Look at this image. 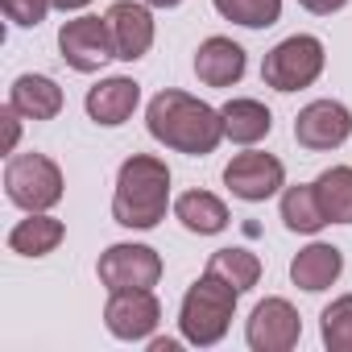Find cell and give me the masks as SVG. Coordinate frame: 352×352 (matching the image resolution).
Returning <instances> with one entry per match:
<instances>
[{
	"label": "cell",
	"instance_id": "cell-17",
	"mask_svg": "<svg viewBox=\"0 0 352 352\" xmlns=\"http://www.w3.org/2000/svg\"><path fill=\"white\" fill-rule=\"evenodd\" d=\"M63 236H67V228H63L54 216L30 212V220H21V224L9 232V249L21 253V257H46V253H54V249L63 245Z\"/></svg>",
	"mask_w": 352,
	"mask_h": 352
},
{
	"label": "cell",
	"instance_id": "cell-3",
	"mask_svg": "<svg viewBox=\"0 0 352 352\" xmlns=\"http://www.w3.org/2000/svg\"><path fill=\"white\" fill-rule=\"evenodd\" d=\"M236 294H241V290H232L220 274L208 270V274L187 290V298H183V311H179L183 340H187V344H199V348L220 344L224 331H228V323H232Z\"/></svg>",
	"mask_w": 352,
	"mask_h": 352
},
{
	"label": "cell",
	"instance_id": "cell-10",
	"mask_svg": "<svg viewBox=\"0 0 352 352\" xmlns=\"http://www.w3.org/2000/svg\"><path fill=\"white\" fill-rule=\"evenodd\" d=\"M162 319V307L153 298V290H112L108 307H104V323L116 340H145L153 336Z\"/></svg>",
	"mask_w": 352,
	"mask_h": 352
},
{
	"label": "cell",
	"instance_id": "cell-23",
	"mask_svg": "<svg viewBox=\"0 0 352 352\" xmlns=\"http://www.w3.org/2000/svg\"><path fill=\"white\" fill-rule=\"evenodd\" d=\"M216 13L245 25V30H265L282 17V0H212Z\"/></svg>",
	"mask_w": 352,
	"mask_h": 352
},
{
	"label": "cell",
	"instance_id": "cell-24",
	"mask_svg": "<svg viewBox=\"0 0 352 352\" xmlns=\"http://www.w3.org/2000/svg\"><path fill=\"white\" fill-rule=\"evenodd\" d=\"M323 344L331 352H352V294L336 298L323 311Z\"/></svg>",
	"mask_w": 352,
	"mask_h": 352
},
{
	"label": "cell",
	"instance_id": "cell-8",
	"mask_svg": "<svg viewBox=\"0 0 352 352\" xmlns=\"http://www.w3.org/2000/svg\"><path fill=\"white\" fill-rule=\"evenodd\" d=\"M352 137V112L340 100H315L294 116V141L302 149H340Z\"/></svg>",
	"mask_w": 352,
	"mask_h": 352
},
{
	"label": "cell",
	"instance_id": "cell-16",
	"mask_svg": "<svg viewBox=\"0 0 352 352\" xmlns=\"http://www.w3.org/2000/svg\"><path fill=\"white\" fill-rule=\"evenodd\" d=\"M9 104L30 120H54L63 112V87L46 75H17V83L9 91Z\"/></svg>",
	"mask_w": 352,
	"mask_h": 352
},
{
	"label": "cell",
	"instance_id": "cell-2",
	"mask_svg": "<svg viewBox=\"0 0 352 352\" xmlns=\"http://www.w3.org/2000/svg\"><path fill=\"white\" fill-rule=\"evenodd\" d=\"M166 204H170V170H166V162H157L149 153H133L116 174L112 220L120 228L145 232L166 216Z\"/></svg>",
	"mask_w": 352,
	"mask_h": 352
},
{
	"label": "cell",
	"instance_id": "cell-20",
	"mask_svg": "<svg viewBox=\"0 0 352 352\" xmlns=\"http://www.w3.org/2000/svg\"><path fill=\"white\" fill-rule=\"evenodd\" d=\"M319 208L327 224H352V166H331L315 179Z\"/></svg>",
	"mask_w": 352,
	"mask_h": 352
},
{
	"label": "cell",
	"instance_id": "cell-30",
	"mask_svg": "<svg viewBox=\"0 0 352 352\" xmlns=\"http://www.w3.org/2000/svg\"><path fill=\"white\" fill-rule=\"evenodd\" d=\"M149 9H174V5H183V0H145Z\"/></svg>",
	"mask_w": 352,
	"mask_h": 352
},
{
	"label": "cell",
	"instance_id": "cell-21",
	"mask_svg": "<svg viewBox=\"0 0 352 352\" xmlns=\"http://www.w3.org/2000/svg\"><path fill=\"white\" fill-rule=\"evenodd\" d=\"M282 220H286L290 232H307V236L327 224V216H323V208H319V195H315V183L290 187V191L282 195Z\"/></svg>",
	"mask_w": 352,
	"mask_h": 352
},
{
	"label": "cell",
	"instance_id": "cell-29",
	"mask_svg": "<svg viewBox=\"0 0 352 352\" xmlns=\"http://www.w3.org/2000/svg\"><path fill=\"white\" fill-rule=\"evenodd\" d=\"M149 348H153V352H174V348H179V344H174V340H153Z\"/></svg>",
	"mask_w": 352,
	"mask_h": 352
},
{
	"label": "cell",
	"instance_id": "cell-14",
	"mask_svg": "<svg viewBox=\"0 0 352 352\" xmlns=\"http://www.w3.org/2000/svg\"><path fill=\"white\" fill-rule=\"evenodd\" d=\"M195 75L208 87H232L245 75V50L232 38H208L195 50Z\"/></svg>",
	"mask_w": 352,
	"mask_h": 352
},
{
	"label": "cell",
	"instance_id": "cell-22",
	"mask_svg": "<svg viewBox=\"0 0 352 352\" xmlns=\"http://www.w3.org/2000/svg\"><path fill=\"white\" fill-rule=\"evenodd\" d=\"M208 270L212 274H220L232 290H249V286H257V278H261V261L249 253V249H220V253H212V261H208Z\"/></svg>",
	"mask_w": 352,
	"mask_h": 352
},
{
	"label": "cell",
	"instance_id": "cell-26",
	"mask_svg": "<svg viewBox=\"0 0 352 352\" xmlns=\"http://www.w3.org/2000/svg\"><path fill=\"white\" fill-rule=\"evenodd\" d=\"M17 116H21V112H17L13 104L0 112V120H5V153H13V149H17V137H21V120H17Z\"/></svg>",
	"mask_w": 352,
	"mask_h": 352
},
{
	"label": "cell",
	"instance_id": "cell-25",
	"mask_svg": "<svg viewBox=\"0 0 352 352\" xmlns=\"http://www.w3.org/2000/svg\"><path fill=\"white\" fill-rule=\"evenodd\" d=\"M0 9H5V17L13 21V25H42L46 21V13L54 9V0H0Z\"/></svg>",
	"mask_w": 352,
	"mask_h": 352
},
{
	"label": "cell",
	"instance_id": "cell-7",
	"mask_svg": "<svg viewBox=\"0 0 352 352\" xmlns=\"http://www.w3.org/2000/svg\"><path fill=\"white\" fill-rule=\"evenodd\" d=\"M162 278V257L149 245H112L100 257V282L108 290H153Z\"/></svg>",
	"mask_w": 352,
	"mask_h": 352
},
{
	"label": "cell",
	"instance_id": "cell-13",
	"mask_svg": "<svg viewBox=\"0 0 352 352\" xmlns=\"http://www.w3.org/2000/svg\"><path fill=\"white\" fill-rule=\"evenodd\" d=\"M137 104H141V87L124 75H112V79H104L87 91V116L96 124H108V129L124 124Z\"/></svg>",
	"mask_w": 352,
	"mask_h": 352
},
{
	"label": "cell",
	"instance_id": "cell-5",
	"mask_svg": "<svg viewBox=\"0 0 352 352\" xmlns=\"http://www.w3.org/2000/svg\"><path fill=\"white\" fill-rule=\"evenodd\" d=\"M323 71V42L311 38V34H294L286 42H278L265 63H261V79L274 87V91H298V87H311Z\"/></svg>",
	"mask_w": 352,
	"mask_h": 352
},
{
	"label": "cell",
	"instance_id": "cell-18",
	"mask_svg": "<svg viewBox=\"0 0 352 352\" xmlns=\"http://www.w3.org/2000/svg\"><path fill=\"white\" fill-rule=\"evenodd\" d=\"M220 112H224V137H232L236 145H257L274 129L270 108L257 100H228Z\"/></svg>",
	"mask_w": 352,
	"mask_h": 352
},
{
	"label": "cell",
	"instance_id": "cell-4",
	"mask_svg": "<svg viewBox=\"0 0 352 352\" xmlns=\"http://www.w3.org/2000/svg\"><path fill=\"white\" fill-rule=\"evenodd\" d=\"M5 195L21 212H50L63 199V170L46 153H13L5 166Z\"/></svg>",
	"mask_w": 352,
	"mask_h": 352
},
{
	"label": "cell",
	"instance_id": "cell-27",
	"mask_svg": "<svg viewBox=\"0 0 352 352\" xmlns=\"http://www.w3.org/2000/svg\"><path fill=\"white\" fill-rule=\"evenodd\" d=\"M302 9H311V13H319V17H331V13H340L348 0H298Z\"/></svg>",
	"mask_w": 352,
	"mask_h": 352
},
{
	"label": "cell",
	"instance_id": "cell-1",
	"mask_svg": "<svg viewBox=\"0 0 352 352\" xmlns=\"http://www.w3.org/2000/svg\"><path fill=\"white\" fill-rule=\"evenodd\" d=\"M145 120H149L153 141H162L166 149L191 153V157H204L224 141V112H216L212 104L187 91H157L149 100Z\"/></svg>",
	"mask_w": 352,
	"mask_h": 352
},
{
	"label": "cell",
	"instance_id": "cell-12",
	"mask_svg": "<svg viewBox=\"0 0 352 352\" xmlns=\"http://www.w3.org/2000/svg\"><path fill=\"white\" fill-rule=\"evenodd\" d=\"M108 30H112L116 58H124V63L145 58V50L153 46V17L145 5H133V0H116L108 9Z\"/></svg>",
	"mask_w": 352,
	"mask_h": 352
},
{
	"label": "cell",
	"instance_id": "cell-6",
	"mask_svg": "<svg viewBox=\"0 0 352 352\" xmlns=\"http://www.w3.org/2000/svg\"><path fill=\"white\" fill-rule=\"evenodd\" d=\"M58 50H63V63L71 71H100L108 58H116V46H112V30H108V17H75L58 30Z\"/></svg>",
	"mask_w": 352,
	"mask_h": 352
},
{
	"label": "cell",
	"instance_id": "cell-9",
	"mask_svg": "<svg viewBox=\"0 0 352 352\" xmlns=\"http://www.w3.org/2000/svg\"><path fill=\"white\" fill-rule=\"evenodd\" d=\"M224 183H228V191H232L236 199L261 204V199H270V195L286 183V170H282V162H278L274 153L249 149V153H236V157L224 166Z\"/></svg>",
	"mask_w": 352,
	"mask_h": 352
},
{
	"label": "cell",
	"instance_id": "cell-15",
	"mask_svg": "<svg viewBox=\"0 0 352 352\" xmlns=\"http://www.w3.org/2000/svg\"><path fill=\"white\" fill-rule=\"evenodd\" d=\"M340 270H344V253L336 249V245H307V249H298V257L290 261V278H294V286L298 290H327L336 278H340Z\"/></svg>",
	"mask_w": 352,
	"mask_h": 352
},
{
	"label": "cell",
	"instance_id": "cell-11",
	"mask_svg": "<svg viewBox=\"0 0 352 352\" xmlns=\"http://www.w3.org/2000/svg\"><path fill=\"white\" fill-rule=\"evenodd\" d=\"M245 336H249V344H253L257 352H286V348L298 344L302 323H298V311H294L286 298H265V302L253 307Z\"/></svg>",
	"mask_w": 352,
	"mask_h": 352
},
{
	"label": "cell",
	"instance_id": "cell-19",
	"mask_svg": "<svg viewBox=\"0 0 352 352\" xmlns=\"http://www.w3.org/2000/svg\"><path fill=\"white\" fill-rule=\"evenodd\" d=\"M174 216L183 220L187 232H199V236H216V232L228 228V208H224L216 195H208V191H187V195H179Z\"/></svg>",
	"mask_w": 352,
	"mask_h": 352
},
{
	"label": "cell",
	"instance_id": "cell-28",
	"mask_svg": "<svg viewBox=\"0 0 352 352\" xmlns=\"http://www.w3.org/2000/svg\"><path fill=\"white\" fill-rule=\"evenodd\" d=\"M83 5H91V0H54V9H63V13H75Z\"/></svg>",
	"mask_w": 352,
	"mask_h": 352
}]
</instances>
